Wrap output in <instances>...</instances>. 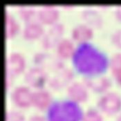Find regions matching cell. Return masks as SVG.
<instances>
[{
    "label": "cell",
    "instance_id": "6da1fadb",
    "mask_svg": "<svg viewBox=\"0 0 121 121\" xmlns=\"http://www.w3.org/2000/svg\"><path fill=\"white\" fill-rule=\"evenodd\" d=\"M72 62L75 69L85 74H98L108 64L107 58L98 48L88 42H81L73 51Z\"/></svg>",
    "mask_w": 121,
    "mask_h": 121
},
{
    "label": "cell",
    "instance_id": "7a4b0ae2",
    "mask_svg": "<svg viewBox=\"0 0 121 121\" xmlns=\"http://www.w3.org/2000/svg\"><path fill=\"white\" fill-rule=\"evenodd\" d=\"M82 115L77 103L71 100H57L48 107L47 121H81Z\"/></svg>",
    "mask_w": 121,
    "mask_h": 121
},
{
    "label": "cell",
    "instance_id": "3957f363",
    "mask_svg": "<svg viewBox=\"0 0 121 121\" xmlns=\"http://www.w3.org/2000/svg\"><path fill=\"white\" fill-rule=\"evenodd\" d=\"M98 108L104 113L112 115L119 112L121 109V98L114 92L103 94L98 100Z\"/></svg>",
    "mask_w": 121,
    "mask_h": 121
},
{
    "label": "cell",
    "instance_id": "277c9868",
    "mask_svg": "<svg viewBox=\"0 0 121 121\" xmlns=\"http://www.w3.org/2000/svg\"><path fill=\"white\" fill-rule=\"evenodd\" d=\"M33 62L41 68H46L51 70H59L63 68V62L59 56L53 53L39 51L34 54Z\"/></svg>",
    "mask_w": 121,
    "mask_h": 121
},
{
    "label": "cell",
    "instance_id": "5b68a950",
    "mask_svg": "<svg viewBox=\"0 0 121 121\" xmlns=\"http://www.w3.org/2000/svg\"><path fill=\"white\" fill-rule=\"evenodd\" d=\"M63 30L64 26L62 23H53L51 27H49L44 33H43L40 39V44L42 47L45 48L53 47L60 40Z\"/></svg>",
    "mask_w": 121,
    "mask_h": 121
},
{
    "label": "cell",
    "instance_id": "8992f818",
    "mask_svg": "<svg viewBox=\"0 0 121 121\" xmlns=\"http://www.w3.org/2000/svg\"><path fill=\"white\" fill-rule=\"evenodd\" d=\"M10 98L12 102L20 108H26L32 104V92L28 87L23 85L17 86L13 89Z\"/></svg>",
    "mask_w": 121,
    "mask_h": 121
},
{
    "label": "cell",
    "instance_id": "52a82bcc",
    "mask_svg": "<svg viewBox=\"0 0 121 121\" xmlns=\"http://www.w3.org/2000/svg\"><path fill=\"white\" fill-rule=\"evenodd\" d=\"M24 78L30 86L39 89L47 80V74L39 66H31L25 72Z\"/></svg>",
    "mask_w": 121,
    "mask_h": 121
},
{
    "label": "cell",
    "instance_id": "ba28073f",
    "mask_svg": "<svg viewBox=\"0 0 121 121\" xmlns=\"http://www.w3.org/2000/svg\"><path fill=\"white\" fill-rule=\"evenodd\" d=\"M73 73L69 68H62L53 75L48 78V86L53 89H59L67 84L73 78Z\"/></svg>",
    "mask_w": 121,
    "mask_h": 121
},
{
    "label": "cell",
    "instance_id": "9c48e42d",
    "mask_svg": "<svg viewBox=\"0 0 121 121\" xmlns=\"http://www.w3.org/2000/svg\"><path fill=\"white\" fill-rule=\"evenodd\" d=\"M24 59L17 52H12L6 58L5 68L6 73L10 75L18 74L24 67Z\"/></svg>",
    "mask_w": 121,
    "mask_h": 121
},
{
    "label": "cell",
    "instance_id": "30bf717a",
    "mask_svg": "<svg viewBox=\"0 0 121 121\" xmlns=\"http://www.w3.org/2000/svg\"><path fill=\"white\" fill-rule=\"evenodd\" d=\"M66 93L69 98L75 103H82L88 98L86 86L79 82H73L68 86Z\"/></svg>",
    "mask_w": 121,
    "mask_h": 121
},
{
    "label": "cell",
    "instance_id": "8fae6325",
    "mask_svg": "<svg viewBox=\"0 0 121 121\" xmlns=\"http://www.w3.org/2000/svg\"><path fill=\"white\" fill-rule=\"evenodd\" d=\"M51 95L50 93L44 89H38L32 93V104L39 110L48 109L51 104Z\"/></svg>",
    "mask_w": 121,
    "mask_h": 121
},
{
    "label": "cell",
    "instance_id": "7c38bea8",
    "mask_svg": "<svg viewBox=\"0 0 121 121\" xmlns=\"http://www.w3.org/2000/svg\"><path fill=\"white\" fill-rule=\"evenodd\" d=\"M83 82L86 87L96 92L105 91L111 85L110 80L106 76L84 77Z\"/></svg>",
    "mask_w": 121,
    "mask_h": 121
},
{
    "label": "cell",
    "instance_id": "4fadbf2b",
    "mask_svg": "<svg viewBox=\"0 0 121 121\" xmlns=\"http://www.w3.org/2000/svg\"><path fill=\"white\" fill-rule=\"evenodd\" d=\"M37 16L39 22L44 24H52L58 17V10L53 5H44L37 10Z\"/></svg>",
    "mask_w": 121,
    "mask_h": 121
},
{
    "label": "cell",
    "instance_id": "5bb4252c",
    "mask_svg": "<svg viewBox=\"0 0 121 121\" xmlns=\"http://www.w3.org/2000/svg\"><path fill=\"white\" fill-rule=\"evenodd\" d=\"M93 35L92 29L84 24H79L75 26L71 31L72 39L79 42H84L86 39L91 37Z\"/></svg>",
    "mask_w": 121,
    "mask_h": 121
},
{
    "label": "cell",
    "instance_id": "9a60e30c",
    "mask_svg": "<svg viewBox=\"0 0 121 121\" xmlns=\"http://www.w3.org/2000/svg\"><path fill=\"white\" fill-rule=\"evenodd\" d=\"M81 17L89 24L94 27H100L103 24V19L100 14L95 10L86 8L82 10Z\"/></svg>",
    "mask_w": 121,
    "mask_h": 121
},
{
    "label": "cell",
    "instance_id": "2e32d148",
    "mask_svg": "<svg viewBox=\"0 0 121 121\" xmlns=\"http://www.w3.org/2000/svg\"><path fill=\"white\" fill-rule=\"evenodd\" d=\"M22 34L25 39H35L43 34V28L42 25L38 22H30L24 26Z\"/></svg>",
    "mask_w": 121,
    "mask_h": 121
},
{
    "label": "cell",
    "instance_id": "e0dca14e",
    "mask_svg": "<svg viewBox=\"0 0 121 121\" xmlns=\"http://www.w3.org/2000/svg\"><path fill=\"white\" fill-rule=\"evenodd\" d=\"M74 51L73 42L69 38H62L56 44V52L60 57L66 58L72 56Z\"/></svg>",
    "mask_w": 121,
    "mask_h": 121
},
{
    "label": "cell",
    "instance_id": "ac0fdd59",
    "mask_svg": "<svg viewBox=\"0 0 121 121\" xmlns=\"http://www.w3.org/2000/svg\"><path fill=\"white\" fill-rule=\"evenodd\" d=\"M5 14V36L6 38L13 37L19 28L17 21L13 17V16L8 12L4 11Z\"/></svg>",
    "mask_w": 121,
    "mask_h": 121
},
{
    "label": "cell",
    "instance_id": "d6986e66",
    "mask_svg": "<svg viewBox=\"0 0 121 121\" xmlns=\"http://www.w3.org/2000/svg\"><path fill=\"white\" fill-rule=\"evenodd\" d=\"M110 67L114 78L121 85V53H117L112 56Z\"/></svg>",
    "mask_w": 121,
    "mask_h": 121
},
{
    "label": "cell",
    "instance_id": "ffe728a7",
    "mask_svg": "<svg viewBox=\"0 0 121 121\" xmlns=\"http://www.w3.org/2000/svg\"><path fill=\"white\" fill-rule=\"evenodd\" d=\"M19 15L24 20H28L35 12V8L31 5H19L17 7Z\"/></svg>",
    "mask_w": 121,
    "mask_h": 121
},
{
    "label": "cell",
    "instance_id": "44dd1931",
    "mask_svg": "<svg viewBox=\"0 0 121 121\" xmlns=\"http://www.w3.org/2000/svg\"><path fill=\"white\" fill-rule=\"evenodd\" d=\"M81 121H103V118L97 110L90 109L83 113Z\"/></svg>",
    "mask_w": 121,
    "mask_h": 121
},
{
    "label": "cell",
    "instance_id": "7402d4cb",
    "mask_svg": "<svg viewBox=\"0 0 121 121\" xmlns=\"http://www.w3.org/2000/svg\"><path fill=\"white\" fill-rule=\"evenodd\" d=\"M6 121H24V116L22 112L15 110H9L6 112Z\"/></svg>",
    "mask_w": 121,
    "mask_h": 121
},
{
    "label": "cell",
    "instance_id": "603a6c76",
    "mask_svg": "<svg viewBox=\"0 0 121 121\" xmlns=\"http://www.w3.org/2000/svg\"><path fill=\"white\" fill-rule=\"evenodd\" d=\"M112 39L115 45L121 48V29L116 30L112 34Z\"/></svg>",
    "mask_w": 121,
    "mask_h": 121
},
{
    "label": "cell",
    "instance_id": "cb8c5ba5",
    "mask_svg": "<svg viewBox=\"0 0 121 121\" xmlns=\"http://www.w3.org/2000/svg\"><path fill=\"white\" fill-rule=\"evenodd\" d=\"M27 121H46L44 118L39 115H33L31 116Z\"/></svg>",
    "mask_w": 121,
    "mask_h": 121
},
{
    "label": "cell",
    "instance_id": "d4e9b609",
    "mask_svg": "<svg viewBox=\"0 0 121 121\" xmlns=\"http://www.w3.org/2000/svg\"><path fill=\"white\" fill-rule=\"evenodd\" d=\"M10 74L6 73V89H8L11 84V77Z\"/></svg>",
    "mask_w": 121,
    "mask_h": 121
},
{
    "label": "cell",
    "instance_id": "484cf974",
    "mask_svg": "<svg viewBox=\"0 0 121 121\" xmlns=\"http://www.w3.org/2000/svg\"><path fill=\"white\" fill-rule=\"evenodd\" d=\"M115 15L118 19L121 20V5L116 7V9L115 10Z\"/></svg>",
    "mask_w": 121,
    "mask_h": 121
},
{
    "label": "cell",
    "instance_id": "4316f807",
    "mask_svg": "<svg viewBox=\"0 0 121 121\" xmlns=\"http://www.w3.org/2000/svg\"><path fill=\"white\" fill-rule=\"evenodd\" d=\"M116 121H121V113L117 116V118L116 119Z\"/></svg>",
    "mask_w": 121,
    "mask_h": 121
}]
</instances>
